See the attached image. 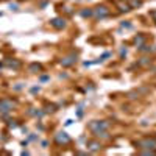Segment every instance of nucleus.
<instances>
[{
    "label": "nucleus",
    "mask_w": 156,
    "mask_h": 156,
    "mask_svg": "<svg viewBox=\"0 0 156 156\" xmlns=\"http://www.w3.org/2000/svg\"><path fill=\"white\" fill-rule=\"evenodd\" d=\"M13 106H14V102H11V100L0 102V111H9V109H13Z\"/></svg>",
    "instance_id": "nucleus-1"
},
{
    "label": "nucleus",
    "mask_w": 156,
    "mask_h": 156,
    "mask_svg": "<svg viewBox=\"0 0 156 156\" xmlns=\"http://www.w3.org/2000/svg\"><path fill=\"white\" fill-rule=\"evenodd\" d=\"M97 14H99L100 17H103V16L108 14V9H106L105 6H99V8H97Z\"/></svg>",
    "instance_id": "nucleus-5"
},
{
    "label": "nucleus",
    "mask_w": 156,
    "mask_h": 156,
    "mask_svg": "<svg viewBox=\"0 0 156 156\" xmlns=\"http://www.w3.org/2000/svg\"><path fill=\"white\" fill-rule=\"evenodd\" d=\"M138 145H141V147H145V148H150V147H154V145H156V142H154V141H150V139H145V141L139 142Z\"/></svg>",
    "instance_id": "nucleus-3"
},
{
    "label": "nucleus",
    "mask_w": 156,
    "mask_h": 156,
    "mask_svg": "<svg viewBox=\"0 0 156 156\" xmlns=\"http://www.w3.org/2000/svg\"><path fill=\"white\" fill-rule=\"evenodd\" d=\"M52 25L56 27V28H61V27H64V21H63V19H53Z\"/></svg>",
    "instance_id": "nucleus-4"
},
{
    "label": "nucleus",
    "mask_w": 156,
    "mask_h": 156,
    "mask_svg": "<svg viewBox=\"0 0 156 156\" xmlns=\"http://www.w3.org/2000/svg\"><path fill=\"white\" fill-rule=\"evenodd\" d=\"M36 70H41V66H39V64H31L30 66V72L36 73Z\"/></svg>",
    "instance_id": "nucleus-7"
},
{
    "label": "nucleus",
    "mask_w": 156,
    "mask_h": 156,
    "mask_svg": "<svg viewBox=\"0 0 156 156\" xmlns=\"http://www.w3.org/2000/svg\"><path fill=\"white\" fill-rule=\"evenodd\" d=\"M75 61H76V60H73V58H64V60L61 61V64H63V66H70V64L75 63Z\"/></svg>",
    "instance_id": "nucleus-6"
},
{
    "label": "nucleus",
    "mask_w": 156,
    "mask_h": 156,
    "mask_svg": "<svg viewBox=\"0 0 156 156\" xmlns=\"http://www.w3.org/2000/svg\"><path fill=\"white\" fill-rule=\"evenodd\" d=\"M89 145H91V147H89V148H91V150H94V151H95V150H99V148H100V145H99V144H95V142H94V144H89Z\"/></svg>",
    "instance_id": "nucleus-8"
},
{
    "label": "nucleus",
    "mask_w": 156,
    "mask_h": 156,
    "mask_svg": "<svg viewBox=\"0 0 156 156\" xmlns=\"http://www.w3.org/2000/svg\"><path fill=\"white\" fill-rule=\"evenodd\" d=\"M56 141L58 142H60V144H67L69 141H70V138H69V136H67V133H58L56 134Z\"/></svg>",
    "instance_id": "nucleus-2"
}]
</instances>
